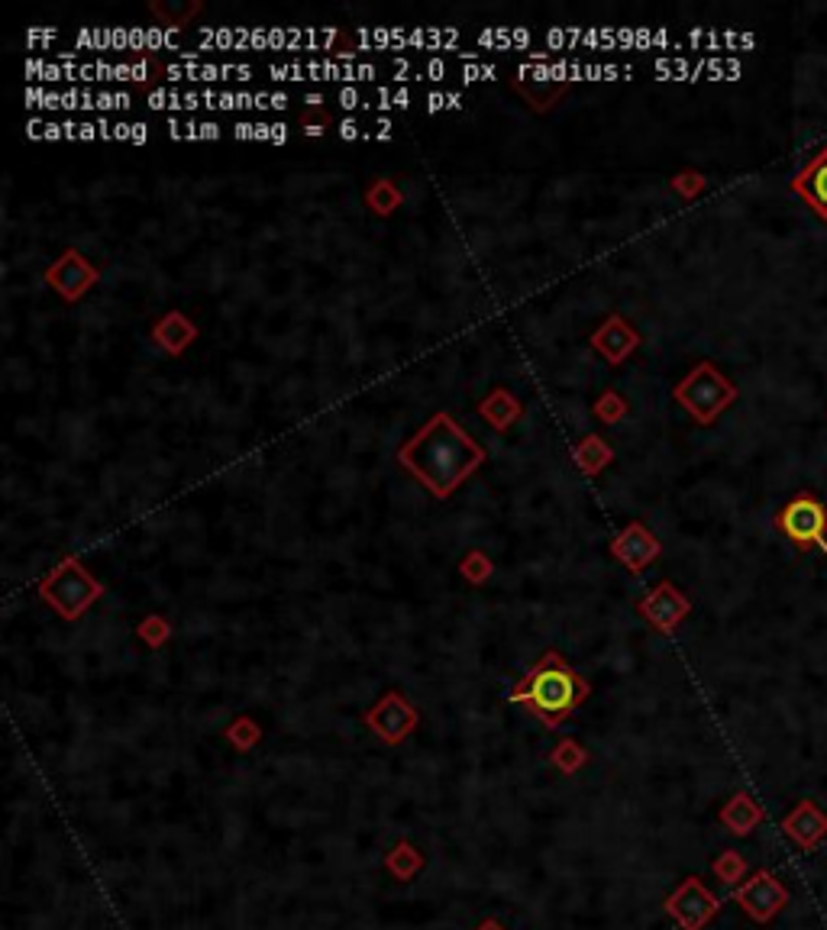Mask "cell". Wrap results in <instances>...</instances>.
Masks as SVG:
<instances>
[{
    "label": "cell",
    "mask_w": 827,
    "mask_h": 930,
    "mask_svg": "<svg viewBox=\"0 0 827 930\" xmlns=\"http://www.w3.org/2000/svg\"><path fill=\"white\" fill-rule=\"evenodd\" d=\"M104 595L101 582L81 566L78 559H65L39 582V598L62 620H78L91 604Z\"/></svg>",
    "instance_id": "obj_3"
},
{
    "label": "cell",
    "mask_w": 827,
    "mask_h": 930,
    "mask_svg": "<svg viewBox=\"0 0 827 930\" xmlns=\"http://www.w3.org/2000/svg\"><path fill=\"white\" fill-rule=\"evenodd\" d=\"M146 94V101L152 110H185V91H175V88H139Z\"/></svg>",
    "instance_id": "obj_34"
},
{
    "label": "cell",
    "mask_w": 827,
    "mask_h": 930,
    "mask_svg": "<svg viewBox=\"0 0 827 930\" xmlns=\"http://www.w3.org/2000/svg\"><path fill=\"white\" fill-rule=\"evenodd\" d=\"M97 130H101V139H104V143H110V139H114V123H110L107 117L97 120Z\"/></svg>",
    "instance_id": "obj_59"
},
{
    "label": "cell",
    "mask_w": 827,
    "mask_h": 930,
    "mask_svg": "<svg viewBox=\"0 0 827 930\" xmlns=\"http://www.w3.org/2000/svg\"><path fill=\"white\" fill-rule=\"evenodd\" d=\"M475 930H511V927H504V924H501V921H495V918H485V921H482L479 927H475Z\"/></svg>",
    "instance_id": "obj_62"
},
{
    "label": "cell",
    "mask_w": 827,
    "mask_h": 930,
    "mask_svg": "<svg viewBox=\"0 0 827 930\" xmlns=\"http://www.w3.org/2000/svg\"><path fill=\"white\" fill-rule=\"evenodd\" d=\"M811 824H815V827H827V824H824V817H821L815 808H811V805H802V808H798V811L789 817V821H786V834H792L798 843H805V847H811V843L818 840V837L808 830Z\"/></svg>",
    "instance_id": "obj_25"
},
{
    "label": "cell",
    "mask_w": 827,
    "mask_h": 930,
    "mask_svg": "<svg viewBox=\"0 0 827 930\" xmlns=\"http://www.w3.org/2000/svg\"><path fill=\"white\" fill-rule=\"evenodd\" d=\"M152 13H156V20H162V26H172V30H181V26L188 23V17H194L201 7L198 4H175V7H168V4H152L149 7Z\"/></svg>",
    "instance_id": "obj_33"
},
{
    "label": "cell",
    "mask_w": 827,
    "mask_h": 930,
    "mask_svg": "<svg viewBox=\"0 0 827 930\" xmlns=\"http://www.w3.org/2000/svg\"><path fill=\"white\" fill-rule=\"evenodd\" d=\"M588 750L579 743V740H572V737H566V740H559L556 743V750L550 753V766L559 772V775H576L579 769H585L588 766Z\"/></svg>",
    "instance_id": "obj_21"
},
{
    "label": "cell",
    "mask_w": 827,
    "mask_h": 930,
    "mask_svg": "<svg viewBox=\"0 0 827 930\" xmlns=\"http://www.w3.org/2000/svg\"><path fill=\"white\" fill-rule=\"evenodd\" d=\"M779 530L786 533L795 546H802V549L821 546L827 553V511L818 498H811V495L792 498L779 514Z\"/></svg>",
    "instance_id": "obj_6"
},
{
    "label": "cell",
    "mask_w": 827,
    "mask_h": 930,
    "mask_svg": "<svg viewBox=\"0 0 827 930\" xmlns=\"http://www.w3.org/2000/svg\"><path fill=\"white\" fill-rule=\"evenodd\" d=\"M285 143H288V126L272 123V146H285Z\"/></svg>",
    "instance_id": "obj_57"
},
{
    "label": "cell",
    "mask_w": 827,
    "mask_h": 930,
    "mask_svg": "<svg viewBox=\"0 0 827 930\" xmlns=\"http://www.w3.org/2000/svg\"><path fill=\"white\" fill-rule=\"evenodd\" d=\"M614 46H621L614 26H585L582 49H614Z\"/></svg>",
    "instance_id": "obj_35"
},
{
    "label": "cell",
    "mask_w": 827,
    "mask_h": 930,
    "mask_svg": "<svg viewBox=\"0 0 827 930\" xmlns=\"http://www.w3.org/2000/svg\"><path fill=\"white\" fill-rule=\"evenodd\" d=\"M136 637L143 640L149 650H159V646H165L168 637H172V627H168L165 617H146L143 624L136 627Z\"/></svg>",
    "instance_id": "obj_31"
},
{
    "label": "cell",
    "mask_w": 827,
    "mask_h": 930,
    "mask_svg": "<svg viewBox=\"0 0 827 930\" xmlns=\"http://www.w3.org/2000/svg\"><path fill=\"white\" fill-rule=\"evenodd\" d=\"M304 107H324V94H320V91H314V94L307 91V94H304Z\"/></svg>",
    "instance_id": "obj_61"
},
{
    "label": "cell",
    "mask_w": 827,
    "mask_h": 930,
    "mask_svg": "<svg viewBox=\"0 0 827 930\" xmlns=\"http://www.w3.org/2000/svg\"><path fill=\"white\" fill-rule=\"evenodd\" d=\"M165 130H168V136H172V139H188V143H194V139H201V123H198V120L168 117V120H165Z\"/></svg>",
    "instance_id": "obj_45"
},
{
    "label": "cell",
    "mask_w": 827,
    "mask_h": 930,
    "mask_svg": "<svg viewBox=\"0 0 827 930\" xmlns=\"http://www.w3.org/2000/svg\"><path fill=\"white\" fill-rule=\"evenodd\" d=\"M582 33L585 26H553V30H546L540 36L543 49L546 52H556V49H582Z\"/></svg>",
    "instance_id": "obj_29"
},
{
    "label": "cell",
    "mask_w": 827,
    "mask_h": 930,
    "mask_svg": "<svg viewBox=\"0 0 827 930\" xmlns=\"http://www.w3.org/2000/svg\"><path fill=\"white\" fill-rule=\"evenodd\" d=\"M194 323L188 320V317H181L178 310H172V314H165L156 327H152V336H156V343H162L168 352H181L185 349L191 340H194Z\"/></svg>",
    "instance_id": "obj_19"
},
{
    "label": "cell",
    "mask_w": 827,
    "mask_h": 930,
    "mask_svg": "<svg viewBox=\"0 0 827 930\" xmlns=\"http://www.w3.org/2000/svg\"><path fill=\"white\" fill-rule=\"evenodd\" d=\"M298 123H301V133L307 139L324 136L327 130H333V117L327 114V107H304L298 114Z\"/></svg>",
    "instance_id": "obj_32"
},
{
    "label": "cell",
    "mask_w": 827,
    "mask_h": 930,
    "mask_svg": "<svg viewBox=\"0 0 827 930\" xmlns=\"http://www.w3.org/2000/svg\"><path fill=\"white\" fill-rule=\"evenodd\" d=\"M424 869H427V853L420 850L414 840H398L395 847L385 853V872L398 885L414 882Z\"/></svg>",
    "instance_id": "obj_15"
},
{
    "label": "cell",
    "mask_w": 827,
    "mask_h": 930,
    "mask_svg": "<svg viewBox=\"0 0 827 930\" xmlns=\"http://www.w3.org/2000/svg\"><path fill=\"white\" fill-rule=\"evenodd\" d=\"M391 120L388 117H372V120H366V133H362V139H375V143H388L391 139Z\"/></svg>",
    "instance_id": "obj_48"
},
{
    "label": "cell",
    "mask_w": 827,
    "mask_h": 930,
    "mask_svg": "<svg viewBox=\"0 0 827 930\" xmlns=\"http://www.w3.org/2000/svg\"><path fill=\"white\" fill-rule=\"evenodd\" d=\"M78 81H117V62H104V59L81 62Z\"/></svg>",
    "instance_id": "obj_40"
},
{
    "label": "cell",
    "mask_w": 827,
    "mask_h": 930,
    "mask_svg": "<svg viewBox=\"0 0 827 930\" xmlns=\"http://www.w3.org/2000/svg\"><path fill=\"white\" fill-rule=\"evenodd\" d=\"M46 278H49V285L62 294V298L75 301V298H81V294L94 285L97 269L81 256V252L72 249V252H65V256L52 265V269L46 272Z\"/></svg>",
    "instance_id": "obj_11"
},
{
    "label": "cell",
    "mask_w": 827,
    "mask_h": 930,
    "mask_svg": "<svg viewBox=\"0 0 827 930\" xmlns=\"http://www.w3.org/2000/svg\"><path fill=\"white\" fill-rule=\"evenodd\" d=\"M744 859H740L734 850H724L718 859H714V876H718L721 882H737L740 876H744Z\"/></svg>",
    "instance_id": "obj_37"
},
{
    "label": "cell",
    "mask_w": 827,
    "mask_h": 930,
    "mask_svg": "<svg viewBox=\"0 0 827 930\" xmlns=\"http://www.w3.org/2000/svg\"><path fill=\"white\" fill-rule=\"evenodd\" d=\"M482 49H521V52H534V33L527 26H488L479 36H475Z\"/></svg>",
    "instance_id": "obj_18"
},
{
    "label": "cell",
    "mask_w": 827,
    "mask_h": 930,
    "mask_svg": "<svg viewBox=\"0 0 827 930\" xmlns=\"http://www.w3.org/2000/svg\"><path fill=\"white\" fill-rule=\"evenodd\" d=\"M362 721H366V727L382 743L398 746V743H404L417 730L420 714L401 692H385L366 714H362Z\"/></svg>",
    "instance_id": "obj_5"
},
{
    "label": "cell",
    "mask_w": 827,
    "mask_h": 930,
    "mask_svg": "<svg viewBox=\"0 0 827 930\" xmlns=\"http://www.w3.org/2000/svg\"><path fill=\"white\" fill-rule=\"evenodd\" d=\"M637 343H640V336H637V330H630V323L624 317H608L605 327L592 336V346L611 365H621L630 356V349H637Z\"/></svg>",
    "instance_id": "obj_13"
},
{
    "label": "cell",
    "mask_w": 827,
    "mask_h": 930,
    "mask_svg": "<svg viewBox=\"0 0 827 930\" xmlns=\"http://www.w3.org/2000/svg\"><path fill=\"white\" fill-rule=\"evenodd\" d=\"M75 46L88 52H130V26H91V30H78Z\"/></svg>",
    "instance_id": "obj_16"
},
{
    "label": "cell",
    "mask_w": 827,
    "mask_h": 930,
    "mask_svg": "<svg viewBox=\"0 0 827 930\" xmlns=\"http://www.w3.org/2000/svg\"><path fill=\"white\" fill-rule=\"evenodd\" d=\"M521 414V404H514L511 401V394L508 391H495L492 398H488L485 404H482V417L492 424L495 430H508L511 427V420Z\"/></svg>",
    "instance_id": "obj_22"
},
{
    "label": "cell",
    "mask_w": 827,
    "mask_h": 930,
    "mask_svg": "<svg viewBox=\"0 0 827 930\" xmlns=\"http://www.w3.org/2000/svg\"><path fill=\"white\" fill-rule=\"evenodd\" d=\"M23 72L42 81V84H55V81H78L81 65H62V62H49V59H30L23 65Z\"/></svg>",
    "instance_id": "obj_23"
},
{
    "label": "cell",
    "mask_w": 827,
    "mask_h": 930,
    "mask_svg": "<svg viewBox=\"0 0 827 930\" xmlns=\"http://www.w3.org/2000/svg\"><path fill=\"white\" fill-rule=\"evenodd\" d=\"M576 459H579V465H582L585 472H598L601 465L611 459V449L601 446L598 436H585V443L576 449Z\"/></svg>",
    "instance_id": "obj_30"
},
{
    "label": "cell",
    "mask_w": 827,
    "mask_h": 930,
    "mask_svg": "<svg viewBox=\"0 0 827 930\" xmlns=\"http://www.w3.org/2000/svg\"><path fill=\"white\" fill-rule=\"evenodd\" d=\"M62 130H65V139H78V123L75 120L62 123Z\"/></svg>",
    "instance_id": "obj_63"
},
{
    "label": "cell",
    "mask_w": 827,
    "mask_h": 930,
    "mask_svg": "<svg viewBox=\"0 0 827 930\" xmlns=\"http://www.w3.org/2000/svg\"><path fill=\"white\" fill-rule=\"evenodd\" d=\"M462 575H466L472 585H482L488 575H492V562H488L482 553H469L466 559H462Z\"/></svg>",
    "instance_id": "obj_41"
},
{
    "label": "cell",
    "mask_w": 827,
    "mask_h": 930,
    "mask_svg": "<svg viewBox=\"0 0 827 930\" xmlns=\"http://www.w3.org/2000/svg\"><path fill=\"white\" fill-rule=\"evenodd\" d=\"M792 188L802 194L805 201L827 220V146L802 168V172L795 175Z\"/></svg>",
    "instance_id": "obj_14"
},
{
    "label": "cell",
    "mask_w": 827,
    "mask_h": 930,
    "mask_svg": "<svg viewBox=\"0 0 827 930\" xmlns=\"http://www.w3.org/2000/svg\"><path fill=\"white\" fill-rule=\"evenodd\" d=\"M466 107V97L459 91H430L424 94V110L427 114H440V110H462Z\"/></svg>",
    "instance_id": "obj_36"
},
{
    "label": "cell",
    "mask_w": 827,
    "mask_h": 930,
    "mask_svg": "<svg viewBox=\"0 0 827 930\" xmlns=\"http://www.w3.org/2000/svg\"><path fill=\"white\" fill-rule=\"evenodd\" d=\"M666 914L682 930H705V924L718 914V898H714L698 876H685L679 889L666 898Z\"/></svg>",
    "instance_id": "obj_7"
},
{
    "label": "cell",
    "mask_w": 827,
    "mask_h": 930,
    "mask_svg": "<svg viewBox=\"0 0 827 930\" xmlns=\"http://www.w3.org/2000/svg\"><path fill=\"white\" fill-rule=\"evenodd\" d=\"M689 598L682 595V591L672 585V582H660L647 598H643L640 604H637V611L650 620V624L660 630V633H672L676 630L682 620H685V614H689Z\"/></svg>",
    "instance_id": "obj_8"
},
{
    "label": "cell",
    "mask_w": 827,
    "mask_h": 930,
    "mask_svg": "<svg viewBox=\"0 0 827 930\" xmlns=\"http://www.w3.org/2000/svg\"><path fill=\"white\" fill-rule=\"evenodd\" d=\"M114 139L117 143H130V123H114Z\"/></svg>",
    "instance_id": "obj_60"
},
{
    "label": "cell",
    "mask_w": 827,
    "mask_h": 930,
    "mask_svg": "<svg viewBox=\"0 0 827 930\" xmlns=\"http://www.w3.org/2000/svg\"><path fill=\"white\" fill-rule=\"evenodd\" d=\"M181 33L172 26H143V55H156L165 49H178Z\"/></svg>",
    "instance_id": "obj_28"
},
{
    "label": "cell",
    "mask_w": 827,
    "mask_h": 930,
    "mask_svg": "<svg viewBox=\"0 0 827 930\" xmlns=\"http://www.w3.org/2000/svg\"><path fill=\"white\" fill-rule=\"evenodd\" d=\"M511 88L524 97V101L537 110V114H543V110H550L559 97H563L566 91H569V84H543V81H521V78H514L511 81Z\"/></svg>",
    "instance_id": "obj_20"
},
{
    "label": "cell",
    "mask_w": 827,
    "mask_h": 930,
    "mask_svg": "<svg viewBox=\"0 0 827 930\" xmlns=\"http://www.w3.org/2000/svg\"><path fill=\"white\" fill-rule=\"evenodd\" d=\"M59 39V30H52V26H33V30H26V46H52V42Z\"/></svg>",
    "instance_id": "obj_51"
},
{
    "label": "cell",
    "mask_w": 827,
    "mask_h": 930,
    "mask_svg": "<svg viewBox=\"0 0 827 930\" xmlns=\"http://www.w3.org/2000/svg\"><path fill=\"white\" fill-rule=\"evenodd\" d=\"M46 123L49 120H30V123H26V136H30V139H46Z\"/></svg>",
    "instance_id": "obj_56"
},
{
    "label": "cell",
    "mask_w": 827,
    "mask_h": 930,
    "mask_svg": "<svg viewBox=\"0 0 827 930\" xmlns=\"http://www.w3.org/2000/svg\"><path fill=\"white\" fill-rule=\"evenodd\" d=\"M362 133H366V120H359V117H343L340 123H336V136L346 139V143L362 139Z\"/></svg>",
    "instance_id": "obj_50"
},
{
    "label": "cell",
    "mask_w": 827,
    "mask_h": 930,
    "mask_svg": "<svg viewBox=\"0 0 827 930\" xmlns=\"http://www.w3.org/2000/svg\"><path fill=\"white\" fill-rule=\"evenodd\" d=\"M26 107L30 110H62V91L49 88H26Z\"/></svg>",
    "instance_id": "obj_38"
},
{
    "label": "cell",
    "mask_w": 827,
    "mask_h": 930,
    "mask_svg": "<svg viewBox=\"0 0 827 930\" xmlns=\"http://www.w3.org/2000/svg\"><path fill=\"white\" fill-rule=\"evenodd\" d=\"M585 698H588V682L572 666H566L563 656L556 650L546 653L511 692L514 704H524V708L534 717H540L550 730L563 727L566 717L576 711Z\"/></svg>",
    "instance_id": "obj_2"
},
{
    "label": "cell",
    "mask_w": 827,
    "mask_h": 930,
    "mask_svg": "<svg viewBox=\"0 0 827 930\" xmlns=\"http://www.w3.org/2000/svg\"><path fill=\"white\" fill-rule=\"evenodd\" d=\"M78 139H81V143H91V139H101V130H97V123H91V120H81V123H78Z\"/></svg>",
    "instance_id": "obj_52"
},
{
    "label": "cell",
    "mask_w": 827,
    "mask_h": 930,
    "mask_svg": "<svg viewBox=\"0 0 827 930\" xmlns=\"http://www.w3.org/2000/svg\"><path fill=\"white\" fill-rule=\"evenodd\" d=\"M366 204L375 210L378 217H388V214H395V210L401 207V191L391 185L388 178H375L372 185L366 188Z\"/></svg>",
    "instance_id": "obj_24"
},
{
    "label": "cell",
    "mask_w": 827,
    "mask_h": 930,
    "mask_svg": "<svg viewBox=\"0 0 827 930\" xmlns=\"http://www.w3.org/2000/svg\"><path fill=\"white\" fill-rule=\"evenodd\" d=\"M760 817H763V811H760V805H756L750 795H734L724 805V811H721L724 827L731 830V834H737V837H747L750 830L760 824Z\"/></svg>",
    "instance_id": "obj_17"
},
{
    "label": "cell",
    "mask_w": 827,
    "mask_h": 930,
    "mask_svg": "<svg viewBox=\"0 0 827 930\" xmlns=\"http://www.w3.org/2000/svg\"><path fill=\"white\" fill-rule=\"evenodd\" d=\"M595 411L601 414V420H608V424H614V420H618V417H624V401H621L614 391H605V394H601V398H598Z\"/></svg>",
    "instance_id": "obj_46"
},
{
    "label": "cell",
    "mask_w": 827,
    "mask_h": 930,
    "mask_svg": "<svg viewBox=\"0 0 827 930\" xmlns=\"http://www.w3.org/2000/svg\"><path fill=\"white\" fill-rule=\"evenodd\" d=\"M462 84H475V81H495L498 78V68L492 62H466L459 72Z\"/></svg>",
    "instance_id": "obj_44"
},
{
    "label": "cell",
    "mask_w": 827,
    "mask_h": 930,
    "mask_svg": "<svg viewBox=\"0 0 827 930\" xmlns=\"http://www.w3.org/2000/svg\"><path fill=\"white\" fill-rule=\"evenodd\" d=\"M162 78L168 81H201V84H217V81H252L256 68L252 65H230V62H162Z\"/></svg>",
    "instance_id": "obj_10"
},
{
    "label": "cell",
    "mask_w": 827,
    "mask_h": 930,
    "mask_svg": "<svg viewBox=\"0 0 827 930\" xmlns=\"http://www.w3.org/2000/svg\"><path fill=\"white\" fill-rule=\"evenodd\" d=\"M265 75L272 81H311L304 62H272V65H265Z\"/></svg>",
    "instance_id": "obj_39"
},
{
    "label": "cell",
    "mask_w": 827,
    "mask_h": 930,
    "mask_svg": "<svg viewBox=\"0 0 827 930\" xmlns=\"http://www.w3.org/2000/svg\"><path fill=\"white\" fill-rule=\"evenodd\" d=\"M611 556L614 559H621L624 566H627V572H643L650 566V562L660 556V540L653 537V533L643 527V524H630L618 540L611 543Z\"/></svg>",
    "instance_id": "obj_12"
},
{
    "label": "cell",
    "mask_w": 827,
    "mask_h": 930,
    "mask_svg": "<svg viewBox=\"0 0 827 930\" xmlns=\"http://www.w3.org/2000/svg\"><path fill=\"white\" fill-rule=\"evenodd\" d=\"M130 143L133 146H146L149 143V126L146 123H130Z\"/></svg>",
    "instance_id": "obj_53"
},
{
    "label": "cell",
    "mask_w": 827,
    "mask_h": 930,
    "mask_svg": "<svg viewBox=\"0 0 827 930\" xmlns=\"http://www.w3.org/2000/svg\"><path fill=\"white\" fill-rule=\"evenodd\" d=\"M223 737H227L230 743H233V750H240V753H249L252 746H256L259 740H262V727L252 721V717H236V721L223 730Z\"/></svg>",
    "instance_id": "obj_26"
},
{
    "label": "cell",
    "mask_w": 827,
    "mask_h": 930,
    "mask_svg": "<svg viewBox=\"0 0 827 930\" xmlns=\"http://www.w3.org/2000/svg\"><path fill=\"white\" fill-rule=\"evenodd\" d=\"M130 107H133L130 91H97L94 110H101V114H107V110H130Z\"/></svg>",
    "instance_id": "obj_43"
},
{
    "label": "cell",
    "mask_w": 827,
    "mask_h": 930,
    "mask_svg": "<svg viewBox=\"0 0 827 930\" xmlns=\"http://www.w3.org/2000/svg\"><path fill=\"white\" fill-rule=\"evenodd\" d=\"M786 898H789L786 889H782L776 876H769V872H756L753 879H747L737 889V905L744 908L753 921H769L782 905H786Z\"/></svg>",
    "instance_id": "obj_9"
},
{
    "label": "cell",
    "mask_w": 827,
    "mask_h": 930,
    "mask_svg": "<svg viewBox=\"0 0 827 930\" xmlns=\"http://www.w3.org/2000/svg\"><path fill=\"white\" fill-rule=\"evenodd\" d=\"M291 101H288V94H282V91H256V110L262 114V110H285Z\"/></svg>",
    "instance_id": "obj_49"
},
{
    "label": "cell",
    "mask_w": 827,
    "mask_h": 930,
    "mask_svg": "<svg viewBox=\"0 0 827 930\" xmlns=\"http://www.w3.org/2000/svg\"><path fill=\"white\" fill-rule=\"evenodd\" d=\"M734 398H737V388L727 382L711 362H698L676 388V401L698 420V424H714V417H718Z\"/></svg>",
    "instance_id": "obj_4"
},
{
    "label": "cell",
    "mask_w": 827,
    "mask_h": 930,
    "mask_svg": "<svg viewBox=\"0 0 827 930\" xmlns=\"http://www.w3.org/2000/svg\"><path fill=\"white\" fill-rule=\"evenodd\" d=\"M398 459L427 485L433 498H450L462 478H469L482 465L485 449L450 414L440 411L398 449Z\"/></svg>",
    "instance_id": "obj_1"
},
{
    "label": "cell",
    "mask_w": 827,
    "mask_h": 930,
    "mask_svg": "<svg viewBox=\"0 0 827 930\" xmlns=\"http://www.w3.org/2000/svg\"><path fill=\"white\" fill-rule=\"evenodd\" d=\"M46 139H49V143H55V139H65V130H62V123L49 120V123H46Z\"/></svg>",
    "instance_id": "obj_58"
},
{
    "label": "cell",
    "mask_w": 827,
    "mask_h": 930,
    "mask_svg": "<svg viewBox=\"0 0 827 930\" xmlns=\"http://www.w3.org/2000/svg\"><path fill=\"white\" fill-rule=\"evenodd\" d=\"M450 78V65L440 55H427V59H420V68H417V81H446Z\"/></svg>",
    "instance_id": "obj_42"
},
{
    "label": "cell",
    "mask_w": 827,
    "mask_h": 930,
    "mask_svg": "<svg viewBox=\"0 0 827 930\" xmlns=\"http://www.w3.org/2000/svg\"><path fill=\"white\" fill-rule=\"evenodd\" d=\"M333 101H336V107H340V110H346V114H353V110L366 107V91H362V88H340V91L333 94Z\"/></svg>",
    "instance_id": "obj_47"
},
{
    "label": "cell",
    "mask_w": 827,
    "mask_h": 930,
    "mask_svg": "<svg viewBox=\"0 0 827 930\" xmlns=\"http://www.w3.org/2000/svg\"><path fill=\"white\" fill-rule=\"evenodd\" d=\"M220 136H223V126H220V123H214V120H204V123H201V139H210V143H214V139H220Z\"/></svg>",
    "instance_id": "obj_55"
},
{
    "label": "cell",
    "mask_w": 827,
    "mask_h": 930,
    "mask_svg": "<svg viewBox=\"0 0 827 930\" xmlns=\"http://www.w3.org/2000/svg\"><path fill=\"white\" fill-rule=\"evenodd\" d=\"M375 62H382V72L391 81H417V68L420 59H411V55H388V52H375Z\"/></svg>",
    "instance_id": "obj_27"
},
{
    "label": "cell",
    "mask_w": 827,
    "mask_h": 930,
    "mask_svg": "<svg viewBox=\"0 0 827 930\" xmlns=\"http://www.w3.org/2000/svg\"><path fill=\"white\" fill-rule=\"evenodd\" d=\"M233 139H256V123H233Z\"/></svg>",
    "instance_id": "obj_54"
}]
</instances>
